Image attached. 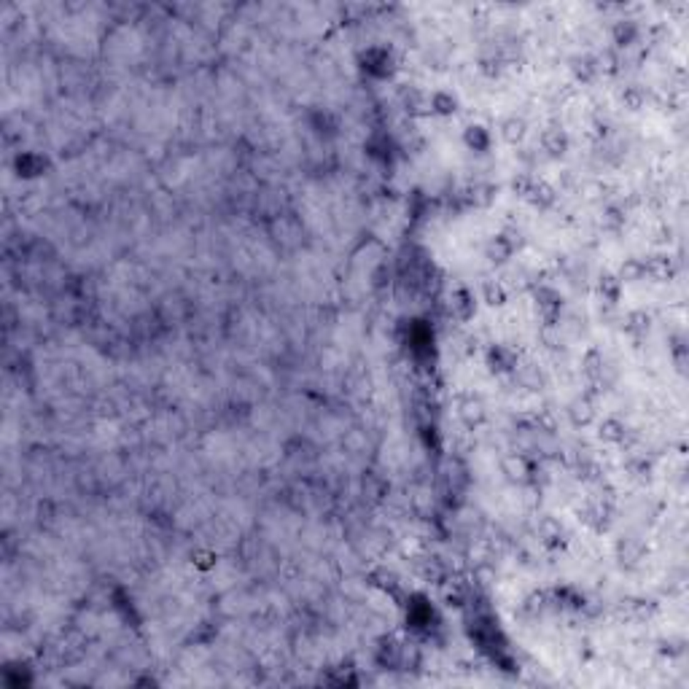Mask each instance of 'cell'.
I'll list each match as a JSON object with an SVG mask.
<instances>
[{
  "label": "cell",
  "instance_id": "6da1fadb",
  "mask_svg": "<svg viewBox=\"0 0 689 689\" xmlns=\"http://www.w3.org/2000/svg\"><path fill=\"white\" fill-rule=\"evenodd\" d=\"M512 189L520 194L525 202H531L533 207H542V210L555 202V189L546 181H536L531 175H517L512 181Z\"/></svg>",
  "mask_w": 689,
  "mask_h": 689
},
{
  "label": "cell",
  "instance_id": "7a4b0ae2",
  "mask_svg": "<svg viewBox=\"0 0 689 689\" xmlns=\"http://www.w3.org/2000/svg\"><path fill=\"white\" fill-rule=\"evenodd\" d=\"M522 245L520 240V232H504V234H498V237H493V240L487 242V248H485V256L493 261V264H504V261H509L512 256H514V251Z\"/></svg>",
  "mask_w": 689,
  "mask_h": 689
},
{
  "label": "cell",
  "instance_id": "3957f363",
  "mask_svg": "<svg viewBox=\"0 0 689 689\" xmlns=\"http://www.w3.org/2000/svg\"><path fill=\"white\" fill-rule=\"evenodd\" d=\"M536 304H539V313L544 315L546 326H555L560 307H563V296L549 286H539L536 289Z\"/></svg>",
  "mask_w": 689,
  "mask_h": 689
},
{
  "label": "cell",
  "instance_id": "277c9868",
  "mask_svg": "<svg viewBox=\"0 0 689 689\" xmlns=\"http://www.w3.org/2000/svg\"><path fill=\"white\" fill-rule=\"evenodd\" d=\"M458 418L463 420L466 428H480L487 418V410H485V401L480 396H463L458 401Z\"/></svg>",
  "mask_w": 689,
  "mask_h": 689
},
{
  "label": "cell",
  "instance_id": "5b68a950",
  "mask_svg": "<svg viewBox=\"0 0 689 689\" xmlns=\"http://www.w3.org/2000/svg\"><path fill=\"white\" fill-rule=\"evenodd\" d=\"M617 557L622 566L636 569L643 557H646V544H643L641 539H636V536H628V539H622L617 544Z\"/></svg>",
  "mask_w": 689,
  "mask_h": 689
},
{
  "label": "cell",
  "instance_id": "8992f818",
  "mask_svg": "<svg viewBox=\"0 0 689 689\" xmlns=\"http://www.w3.org/2000/svg\"><path fill=\"white\" fill-rule=\"evenodd\" d=\"M542 148L549 159H560L566 151H569V135L557 127H549L542 133Z\"/></svg>",
  "mask_w": 689,
  "mask_h": 689
},
{
  "label": "cell",
  "instance_id": "52a82bcc",
  "mask_svg": "<svg viewBox=\"0 0 689 689\" xmlns=\"http://www.w3.org/2000/svg\"><path fill=\"white\" fill-rule=\"evenodd\" d=\"M504 474L514 482H531L533 466L525 455H509V458H504Z\"/></svg>",
  "mask_w": 689,
  "mask_h": 689
},
{
  "label": "cell",
  "instance_id": "ba28073f",
  "mask_svg": "<svg viewBox=\"0 0 689 689\" xmlns=\"http://www.w3.org/2000/svg\"><path fill=\"white\" fill-rule=\"evenodd\" d=\"M450 313L455 315L458 321H469L477 313V304H474V296L466 289H458L452 296H450Z\"/></svg>",
  "mask_w": 689,
  "mask_h": 689
},
{
  "label": "cell",
  "instance_id": "9c48e42d",
  "mask_svg": "<svg viewBox=\"0 0 689 689\" xmlns=\"http://www.w3.org/2000/svg\"><path fill=\"white\" fill-rule=\"evenodd\" d=\"M514 380L528 390H539L544 388V372L536 363H517L514 366Z\"/></svg>",
  "mask_w": 689,
  "mask_h": 689
},
{
  "label": "cell",
  "instance_id": "30bf717a",
  "mask_svg": "<svg viewBox=\"0 0 689 689\" xmlns=\"http://www.w3.org/2000/svg\"><path fill=\"white\" fill-rule=\"evenodd\" d=\"M539 539H542V544L544 546H560L566 544V531H563V525L555 520V517H544V520L539 522Z\"/></svg>",
  "mask_w": 689,
  "mask_h": 689
},
{
  "label": "cell",
  "instance_id": "8fae6325",
  "mask_svg": "<svg viewBox=\"0 0 689 689\" xmlns=\"http://www.w3.org/2000/svg\"><path fill=\"white\" fill-rule=\"evenodd\" d=\"M643 272L649 275L657 283H665V280H673L676 269H673V261L668 256H654L649 261H643Z\"/></svg>",
  "mask_w": 689,
  "mask_h": 689
},
{
  "label": "cell",
  "instance_id": "7c38bea8",
  "mask_svg": "<svg viewBox=\"0 0 689 689\" xmlns=\"http://www.w3.org/2000/svg\"><path fill=\"white\" fill-rule=\"evenodd\" d=\"M487 358H490V366L496 369V372H514V366H517V353L512 351V348H507V345H496V348H490V353H487Z\"/></svg>",
  "mask_w": 689,
  "mask_h": 689
},
{
  "label": "cell",
  "instance_id": "4fadbf2b",
  "mask_svg": "<svg viewBox=\"0 0 689 689\" xmlns=\"http://www.w3.org/2000/svg\"><path fill=\"white\" fill-rule=\"evenodd\" d=\"M598 436H601L603 442H608V445H625V439H628V425L622 423L619 418H606L603 423H601V428H598Z\"/></svg>",
  "mask_w": 689,
  "mask_h": 689
},
{
  "label": "cell",
  "instance_id": "5bb4252c",
  "mask_svg": "<svg viewBox=\"0 0 689 689\" xmlns=\"http://www.w3.org/2000/svg\"><path fill=\"white\" fill-rule=\"evenodd\" d=\"M569 418L574 425H590L595 420V407L593 401L587 399V396H581V399H574L569 404Z\"/></svg>",
  "mask_w": 689,
  "mask_h": 689
},
{
  "label": "cell",
  "instance_id": "9a60e30c",
  "mask_svg": "<svg viewBox=\"0 0 689 689\" xmlns=\"http://www.w3.org/2000/svg\"><path fill=\"white\" fill-rule=\"evenodd\" d=\"M525 133H528V124H525L522 116H507V119L501 121V138H504L509 145L522 143Z\"/></svg>",
  "mask_w": 689,
  "mask_h": 689
},
{
  "label": "cell",
  "instance_id": "2e32d148",
  "mask_svg": "<svg viewBox=\"0 0 689 689\" xmlns=\"http://www.w3.org/2000/svg\"><path fill=\"white\" fill-rule=\"evenodd\" d=\"M428 110L436 113V116H452L458 110V100L452 92H434L428 97Z\"/></svg>",
  "mask_w": 689,
  "mask_h": 689
},
{
  "label": "cell",
  "instance_id": "e0dca14e",
  "mask_svg": "<svg viewBox=\"0 0 689 689\" xmlns=\"http://www.w3.org/2000/svg\"><path fill=\"white\" fill-rule=\"evenodd\" d=\"M571 71H574V76L579 78L581 84H590L595 76L601 73V68H598V60H595V57L581 54V57H576V60L571 62Z\"/></svg>",
  "mask_w": 689,
  "mask_h": 689
},
{
  "label": "cell",
  "instance_id": "ac0fdd59",
  "mask_svg": "<svg viewBox=\"0 0 689 689\" xmlns=\"http://www.w3.org/2000/svg\"><path fill=\"white\" fill-rule=\"evenodd\" d=\"M399 97H401V105L410 110V113H423L428 108V97L418 86H401Z\"/></svg>",
  "mask_w": 689,
  "mask_h": 689
},
{
  "label": "cell",
  "instance_id": "d6986e66",
  "mask_svg": "<svg viewBox=\"0 0 689 689\" xmlns=\"http://www.w3.org/2000/svg\"><path fill=\"white\" fill-rule=\"evenodd\" d=\"M611 36H614V43L617 46H630L638 38V27H636V22H630V19H619L614 24V30H611Z\"/></svg>",
  "mask_w": 689,
  "mask_h": 689
},
{
  "label": "cell",
  "instance_id": "ffe728a7",
  "mask_svg": "<svg viewBox=\"0 0 689 689\" xmlns=\"http://www.w3.org/2000/svg\"><path fill=\"white\" fill-rule=\"evenodd\" d=\"M649 326H652V315L646 313V310H633L628 315V321H625V328H628L633 337H643L649 331Z\"/></svg>",
  "mask_w": 689,
  "mask_h": 689
},
{
  "label": "cell",
  "instance_id": "44dd1931",
  "mask_svg": "<svg viewBox=\"0 0 689 689\" xmlns=\"http://www.w3.org/2000/svg\"><path fill=\"white\" fill-rule=\"evenodd\" d=\"M482 296L487 304H493V307H498V304L507 302V289H504V283L501 280H485L482 283Z\"/></svg>",
  "mask_w": 689,
  "mask_h": 689
},
{
  "label": "cell",
  "instance_id": "7402d4cb",
  "mask_svg": "<svg viewBox=\"0 0 689 689\" xmlns=\"http://www.w3.org/2000/svg\"><path fill=\"white\" fill-rule=\"evenodd\" d=\"M619 283H636V280H643L646 272H643V261L638 259H625V264L619 266Z\"/></svg>",
  "mask_w": 689,
  "mask_h": 689
},
{
  "label": "cell",
  "instance_id": "603a6c76",
  "mask_svg": "<svg viewBox=\"0 0 689 689\" xmlns=\"http://www.w3.org/2000/svg\"><path fill=\"white\" fill-rule=\"evenodd\" d=\"M463 140H466V145L472 148V151H487V145H490V135H487V130L485 127H469L466 130V135H463Z\"/></svg>",
  "mask_w": 689,
  "mask_h": 689
},
{
  "label": "cell",
  "instance_id": "cb8c5ba5",
  "mask_svg": "<svg viewBox=\"0 0 689 689\" xmlns=\"http://www.w3.org/2000/svg\"><path fill=\"white\" fill-rule=\"evenodd\" d=\"M619 291H622V283H619L617 275H603L601 278V294H603V299L608 304L619 302Z\"/></svg>",
  "mask_w": 689,
  "mask_h": 689
},
{
  "label": "cell",
  "instance_id": "d4e9b609",
  "mask_svg": "<svg viewBox=\"0 0 689 689\" xmlns=\"http://www.w3.org/2000/svg\"><path fill=\"white\" fill-rule=\"evenodd\" d=\"M643 103H646V95H643L638 86H628L625 92H622V105L628 110H641Z\"/></svg>",
  "mask_w": 689,
  "mask_h": 689
},
{
  "label": "cell",
  "instance_id": "484cf974",
  "mask_svg": "<svg viewBox=\"0 0 689 689\" xmlns=\"http://www.w3.org/2000/svg\"><path fill=\"white\" fill-rule=\"evenodd\" d=\"M472 200L474 205H480V207H487L493 200H496V186H487V183H482V186H474L472 189Z\"/></svg>",
  "mask_w": 689,
  "mask_h": 689
},
{
  "label": "cell",
  "instance_id": "4316f807",
  "mask_svg": "<svg viewBox=\"0 0 689 689\" xmlns=\"http://www.w3.org/2000/svg\"><path fill=\"white\" fill-rule=\"evenodd\" d=\"M603 227H606V229H611V232H619V229H622V227H625V210H622V207H617V205L606 207Z\"/></svg>",
  "mask_w": 689,
  "mask_h": 689
}]
</instances>
